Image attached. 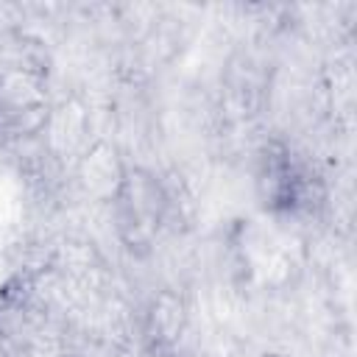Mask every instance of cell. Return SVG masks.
Wrapping results in <instances>:
<instances>
[{
  "label": "cell",
  "mask_w": 357,
  "mask_h": 357,
  "mask_svg": "<svg viewBox=\"0 0 357 357\" xmlns=\"http://www.w3.org/2000/svg\"><path fill=\"white\" fill-rule=\"evenodd\" d=\"M114 204L120 212V231L137 237H148L167 212V195L162 184L139 167L126 170V181Z\"/></svg>",
  "instance_id": "obj_1"
},
{
  "label": "cell",
  "mask_w": 357,
  "mask_h": 357,
  "mask_svg": "<svg viewBox=\"0 0 357 357\" xmlns=\"http://www.w3.org/2000/svg\"><path fill=\"white\" fill-rule=\"evenodd\" d=\"M126 165L117 153L114 145L109 142H95L78 162V170H75V178H78V187L84 190V195H89L92 201H100V204H114L120 190H123V181H126Z\"/></svg>",
  "instance_id": "obj_2"
}]
</instances>
